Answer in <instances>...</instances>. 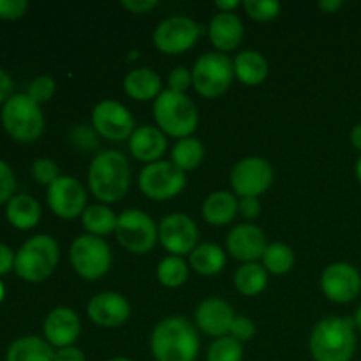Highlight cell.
I'll return each instance as SVG.
<instances>
[{
    "label": "cell",
    "instance_id": "obj_16",
    "mask_svg": "<svg viewBox=\"0 0 361 361\" xmlns=\"http://www.w3.org/2000/svg\"><path fill=\"white\" fill-rule=\"evenodd\" d=\"M321 289L324 296L335 303H349L361 293V275L351 263H334L321 275Z\"/></svg>",
    "mask_w": 361,
    "mask_h": 361
},
{
    "label": "cell",
    "instance_id": "obj_42",
    "mask_svg": "<svg viewBox=\"0 0 361 361\" xmlns=\"http://www.w3.org/2000/svg\"><path fill=\"white\" fill-rule=\"evenodd\" d=\"M71 136H73V143L76 147L83 148V150H90V148H95V145H97V141H95V130L88 129L87 126H78Z\"/></svg>",
    "mask_w": 361,
    "mask_h": 361
},
{
    "label": "cell",
    "instance_id": "obj_35",
    "mask_svg": "<svg viewBox=\"0 0 361 361\" xmlns=\"http://www.w3.org/2000/svg\"><path fill=\"white\" fill-rule=\"evenodd\" d=\"M243 9L257 21H271L281 14V4L277 0H245Z\"/></svg>",
    "mask_w": 361,
    "mask_h": 361
},
{
    "label": "cell",
    "instance_id": "obj_50",
    "mask_svg": "<svg viewBox=\"0 0 361 361\" xmlns=\"http://www.w3.org/2000/svg\"><path fill=\"white\" fill-rule=\"evenodd\" d=\"M351 143L356 150L361 152V123H356L351 130Z\"/></svg>",
    "mask_w": 361,
    "mask_h": 361
},
{
    "label": "cell",
    "instance_id": "obj_15",
    "mask_svg": "<svg viewBox=\"0 0 361 361\" xmlns=\"http://www.w3.org/2000/svg\"><path fill=\"white\" fill-rule=\"evenodd\" d=\"M48 207L56 217L76 219L87 210V190L74 176H59L46 192Z\"/></svg>",
    "mask_w": 361,
    "mask_h": 361
},
{
    "label": "cell",
    "instance_id": "obj_17",
    "mask_svg": "<svg viewBox=\"0 0 361 361\" xmlns=\"http://www.w3.org/2000/svg\"><path fill=\"white\" fill-rule=\"evenodd\" d=\"M87 314L94 324L101 328H118L129 319L130 303L116 291H102L92 296Z\"/></svg>",
    "mask_w": 361,
    "mask_h": 361
},
{
    "label": "cell",
    "instance_id": "obj_52",
    "mask_svg": "<svg viewBox=\"0 0 361 361\" xmlns=\"http://www.w3.org/2000/svg\"><path fill=\"white\" fill-rule=\"evenodd\" d=\"M356 178H358V182L361 183V155L358 161H356Z\"/></svg>",
    "mask_w": 361,
    "mask_h": 361
},
{
    "label": "cell",
    "instance_id": "obj_11",
    "mask_svg": "<svg viewBox=\"0 0 361 361\" xmlns=\"http://www.w3.org/2000/svg\"><path fill=\"white\" fill-rule=\"evenodd\" d=\"M231 187L233 192L240 197H257L270 189L274 183V168L263 157L240 159L231 169Z\"/></svg>",
    "mask_w": 361,
    "mask_h": 361
},
{
    "label": "cell",
    "instance_id": "obj_47",
    "mask_svg": "<svg viewBox=\"0 0 361 361\" xmlns=\"http://www.w3.org/2000/svg\"><path fill=\"white\" fill-rule=\"evenodd\" d=\"M13 95V80L9 74L0 67V102H6Z\"/></svg>",
    "mask_w": 361,
    "mask_h": 361
},
{
    "label": "cell",
    "instance_id": "obj_29",
    "mask_svg": "<svg viewBox=\"0 0 361 361\" xmlns=\"http://www.w3.org/2000/svg\"><path fill=\"white\" fill-rule=\"evenodd\" d=\"M116 221H118V215H115V212L108 204H92V207H87V210L81 215V222L88 235L99 236V238L115 233Z\"/></svg>",
    "mask_w": 361,
    "mask_h": 361
},
{
    "label": "cell",
    "instance_id": "obj_43",
    "mask_svg": "<svg viewBox=\"0 0 361 361\" xmlns=\"http://www.w3.org/2000/svg\"><path fill=\"white\" fill-rule=\"evenodd\" d=\"M238 212L245 219H256L261 212V203L257 197H240Z\"/></svg>",
    "mask_w": 361,
    "mask_h": 361
},
{
    "label": "cell",
    "instance_id": "obj_36",
    "mask_svg": "<svg viewBox=\"0 0 361 361\" xmlns=\"http://www.w3.org/2000/svg\"><path fill=\"white\" fill-rule=\"evenodd\" d=\"M55 90H56V83L51 76H39L28 85L27 95L32 99V101L41 104V102L49 101V99L53 97V94H55Z\"/></svg>",
    "mask_w": 361,
    "mask_h": 361
},
{
    "label": "cell",
    "instance_id": "obj_46",
    "mask_svg": "<svg viewBox=\"0 0 361 361\" xmlns=\"http://www.w3.org/2000/svg\"><path fill=\"white\" fill-rule=\"evenodd\" d=\"M14 261H16V252L0 243V275H6L11 270H14Z\"/></svg>",
    "mask_w": 361,
    "mask_h": 361
},
{
    "label": "cell",
    "instance_id": "obj_40",
    "mask_svg": "<svg viewBox=\"0 0 361 361\" xmlns=\"http://www.w3.org/2000/svg\"><path fill=\"white\" fill-rule=\"evenodd\" d=\"M192 85V71L187 69L185 66H178L169 73L168 76V87L169 90L183 92L185 94L187 88Z\"/></svg>",
    "mask_w": 361,
    "mask_h": 361
},
{
    "label": "cell",
    "instance_id": "obj_48",
    "mask_svg": "<svg viewBox=\"0 0 361 361\" xmlns=\"http://www.w3.org/2000/svg\"><path fill=\"white\" fill-rule=\"evenodd\" d=\"M342 6H344V2H342V0H321V2L317 4V7L328 14L335 13V11L341 9Z\"/></svg>",
    "mask_w": 361,
    "mask_h": 361
},
{
    "label": "cell",
    "instance_id": "obj_26",
    "mask_svg": "<svg viewBox=\"0 0 361 361\" xmlns=\"http://www.w3.org/2000/svg\"><path fill=\"white\" fill-rule=\"evenodd\" d=\"M6 217L11 226L27 231L35 228L41 221V204L28 194H16L7 203Z\"/></svg>",
    "mask_w": 361,
    "mask_h": 361
},
{
    "label": "cell",
    "instance_id": "obj_38",
    "mask_svg": "<svg viewBox=\"0 0 361 361\" xmlns=\"http://www.w3.org/2000/svg\"><path fill=\"white\" fill-rule=\"evenodd\" d=\"M16 190V176L6 161H0V204L9 203Z\"/></svg>",
    "mask_w": 361,
    "mask_h": 361
},
{
    "label": "cell",
    "instance_id": "obj_6",
    "mask_svg": "<svg viewBox=\"0 0 361 361\" xmlns=\"http://www.w3.org/2000/svg\"><path fill=\"white\" fill-rule=\"evenodd\" d=\"M2 126L13 140L30 143L44 130V115L41 106L27 94H14L4 102Z\"/></svg>",
    "mask_w": 361,
    "mask_h": 361
},
{
    "label": "cell",
    "instance_id": "obj_45",
    "mask_svg": "<svg viewBox=\"0 0 361 361\" xmlns=\"http://www.w3.org/2000/svg\"><path fill=\"white\" fill-rule=\"evenodd\" d=\"M55 361H87V356L76 345H69V348L56 349Z\"/></svg>",
    "mask_w": 361,
    "mask_h": 361
},
{
    "label": "cell",
    "instance_id": "obj_25",
    "mask_svg": "<svg viewBox=\"0 0 361 361\" xmlns=\"http://www.w3.org/2000/svg\"><path fill=\"white\" fill-rule=\"evenodd\" d=\"M233 67H235V76L249 87L263 83L270 71L267 56L256 49H242L233 60Z\"/></svg>",
    "mask_w": 361,
    "mask_h": 361
},
{
    "label": "cell",
    "instance_id": "obj_2",
    "mask_svg": "<svg viewBox=\"0 0 361 361\" xmlns=\"http://www.w3.org/2000/svg\"><path fill=\"white\" fill-rule=\"evenodd\" d=\"M130 185V166L118 150H102L92 159L88 168V187L102 204L116 203Z\"/></svg>",
    "mask_w": 361,
    "mask_h": 361
},
{
    "label": "cell",
    "instance_id": "obj_55",
    "mask_svg": "<svg viewBox=\"0 0 361 361\" xmlns=\"http://www.w3.org/2000/svg\"><path fill=\"white\" fill-rule=\"evenodd\" d=\"M136 55H137V51H133V53H130V60L136 59Z\"/></svg>",
    "mask_w": 361,
    "mask_h": 361
},
{
    "label": "cell",
    "instance_id": "obj_9",
    "mask_svg": "<svg viewBox=\"0 0 361 361\" xmlns=\"http://www.w3.org/2000/svg\"><path fill=\"white\" fill-rule=\"evenodd\" d=\"M115 235L120 245L133 254L150 252L159 242L157 224L140 208H129L118 215Z\"/></svg>",
    "mask_w": 361,
    "mask_h": 361
},
{
    "label": "cell",
    "instance_id": "obj_54",
    "mask_svg": "<svg viewBox=\"0 0 361 361\" xmlns=\"http://www.w3.org/2000/svg\"><path fill=\"white\" fill-rule=\"evenodd\" d=\"M109 361H133V360L126 358V356H115V358H111Z\"/></svg>",
    "mask_w": 361,
    "mask_h": 361
},
{
    "label": "cell",
    "instance_id": "obj_34",
    "mask_svg": "<svg viewBox=\"0 0 361 361\" xmlns=\"http://www.w3.org/2000/svg\"><path fill=\"white\" fill-rule=\"evenodd\" d=\"M243 344L231 335L215 338L207 353V361H242Z\"/></svg>",
    "mask_w": 361,
    "mask_h": 361
},
{
    "label": "cell",
    "instance_id": "obj_22",
    "mask_svg": "<svg viewBox=\"0 0 361 361\" xmlns=\"http://www.w3.org/2000/svg\"><path fill=\"white\" fill-rule=\"evenodd\" d=\"M166 148H168V140L159 127H137L133 136L129 137L130 155L137 161L147 162V164L161 161L162 155L166 154Z\"/></svg>",
    "mask_w": 361,
    "mask_h": 361
},
{
    "label": "cell",
    "instance_id": "obj_14",
    "mask_svg": "<svg viewBox=\"0 0 361 361\" xmlns=\"http://www.w3.org/2000/svg\"><path fill=\"white\" fill-rule=\"evenodd\" d=\"M159 242L169 256L190 254L197 247L200 229L196 222L185 214H169L157 224Z\"/></svg>",
    "mask_w": 361,
    "mask_h": 361
},
{
    "label": "cell",
    "instance_id": "obj_21",
    "mask_svg": "<svg viewBox=\"0 0 361 361\" xmlns=\"http://www.w3.org/2000/svg\"><path fill=\"white\" fill-rule=\"evenodd\" d=\"M243 21L238 14L235 13H221L219 11L214 18L210 20V27H208V35L215 48L221 53L233 51L240 46L243 41Z\"/></svg>",
    "mask_w": 361,
    "mask_h": 361
},
{
    "label": "cell",
    "instance_id": "obj_49",
    "mask_svg": "<svg viewBox=\"0 0 361 361\" xmlns=\"http://www.w3.org/2000/svg\"><path fill=\"white\" fill-rule=\"evenodd\" d=\"M215 6H217V9L221 13H233V9H236L240 6V2L238 0H217Z\"/></svg>",
    "mask_w": 361,
    "mask_h": 361
},
{
    "label": "cell",
    "instance_id": "obj_12",
    "mask_svg": "<svg viewBox=\"0 0 361 361\" xmlns=\"http://www.w3.org/2000/svg\"><path fill=\"white\" fill-rule=\"evenodd\" d=\"M201 34V28L192 18L176 16L164 18L154 30V44L159 51L168 53V55H178L187 51L197 42Z\"/></svg>",
    "mask_w": 361,
    "mask_h": 361
},
{
    "label": "cell",
    "instance_id": "obj_19",
    "mask_svg": "<svg viewBox=\"0 0 361 361\" xmlns=\"http://www.w3.org/2000/svg\"><path fill=\"white\" fill-rule=\"evenodd\" d=\"M267 245V235L263 229L249 222L235 226L226 238L228 252L242 263H256V259L263 257Z\"/></svg>",
    "mask_w": 361,
    "mask_h": 361
},
{
    "label": "cell",
    "instance_id": "obj_23",
    "mask_svg": "<svg viewBox=\"0 0 361 361\" xmlns=\"http://www.w3.org/2000/svg\"><path fill=\"white\" fill-rule=\"evenodd\" d=\"M161 76L150 67H136L123 78V90L134 101H152L161 95Z\"/></svg>",
    "mask_w": 361,
    "mask_h": 361
},
{
    "label": "cell",
    "instance_id": "obj_41",
    "mask_svg": "<svg viewBox=\"0 0 361 361\" xmlns=\"http://www.w3.org/2000/svg\"><path fill=\"white\" fill-rule=\"evenodd\" d=\"M28 9L27 0H0V18L2 20H18Z\"/></svg>",
    "mask_w": 361,
    "mask_h": 361
},
{
    "label": "cell",
    "instance_id": "obj_4",
    "mask_svg": "<svg viewBox=\"0 0 361 361\" xmlns=\"http://www.w3.org/2000/svg\"><path fill=\"white\" fill-rule=\"evenodd\" d=\"M154 118L157 127L168 136L182 140L196 130L200 122L197 106L183 92L162 90L154 101Z\"/></svg>",
    "mask_w": 361,
    "mask_h": 361
},
{
    "label": "cell",
    "instance_id": "obj_20",
    "mask_svg": "<svg viewBox=\"0 0 361 361\" xmlns=\"http://www.w3.org/2000/svg\"><path fill=\"white\" fill-rule=\"evenodd\" d=\"M236 314L233 307L228 302L221 298H207L196 307L194 312V319H196V326L201 331L212 337H226L229 335L231 324L235 321Z\"/></svg>",
    "mask_w": 361,
    "mask_h": 361
},
{
    "label": "cell",
    "instance_id": "obj_39",
    "mask_svg": "<svg viewBox=\"0 0 361 361\" xmlns=\"http://www.w3.org/2000/svg\"><path fill=\"white\" fill-rule=\"evenodd\" d=\"M229 335L233 338L240 342H247L256 335V324H254L252 319L245 316H236L235 321L231 324V330H229Z\"/></svg>",
    "mask_w": 361,
    "mask_h": 361
},
{
    "label": "cell",
    "instance_id": "obj_33",
    "mask_svg": "<svg viewBox=\"0 0 361 361\" xmlns=\"http://www.w3.org/2000/svg\"><path fill=\"white\" fill-rule=\"evenodd\" d=\"M157 279L166 288H180L189 279V264L180 256H166L157 264Z\"/></svg>",
    "mask_w": 361,
    "mask_h": 361
},
{
    "label": "cell",
    "instance_id": "obj_27",
    "mask_svg": "<svg viewBox=\"0 0 361 361\" xmlns=\"http://www.w3.org/2000/svg\"><path fill=\"white\" fill-rule=\"evenodd\" d=\"M6 361H55V351L44 338L25 335L9 345Z\"/></svg>",
    "mask_w": 361,
    "mask_h": 361
},
{
    "label": "cell",
    "instance_id": "obj_53",
    "mask_svg": "<svg viewBox=\"0 0 361 361\" xmlns=\"http://www.w3.org/2000/svg\"><path fill=\"white\" fill-rule=\"evenodd\" d=\"M4 296H6V288H4V284H2V281H0V303H2V300H4Z\"/></svg>",
    "mask_w": 361,
    "mask_h": 361
},
{
    "label": "cell",
    "instance_id": "obj_32",
    "mask_svg": "<svg viewBox=\"0 0 361 361\" xmlns=\"http://www.w3.org/2000/svg\"><path fill=\"white\" fill-rule=\"evenodd\" d=\"M261 259H263L264 270L274 275H284L295 264V252L286 243L274 242L268 243Z\"/></svg>",
    "mask_w": 361,
    "mask_h": 361
},
{
    "label": "cell",
    "instance_id": "obj_10",
    "mask_svg": "<svg viewBox=\"0 0 361 361\" xmlns=\"http://www.w3.org/2000/svg\"><path fill=\"white\" fill-rule=\"evenodd\" d=\"M141 192L154 201H166L178 196L185 189L187 176L185 171L176 168L171 161H157L152 164H145L141 169L140 178Z\"/></svg>",
    "mask_w": 361,
    "mask_h": 361
},
{
    "label": "cell",
    "instance_id": "obj_18",
    "mask_svg": "<svg viewBox=\"0 0 361 361\" xmlns=\"http://www.w3.org/2000/svg\"><path fill=\"white\" fill-rule=\"evenodd\" d=\"M42 334H44V341L51 348L62 349L74 345L81 334L80 316L71 307H55L46 316Z\"/></svg>",
    "mask_w": 361,
    "mask_h": 361
},
{
    "label": "cell",
    "instance_id": "obj_28",
    "mask_svg": "<svg viewBox=\"0 0 361 361\" xmlns=\"http://www.w3.org/2000/svg\"><path fill=\"white\" fill-rule=\"evenodd\" d=\"M189 263L200 275H217L226 267V254L217 243H197L189 254Z\"/></svg>",
    "mask_w": 361,
    "mask_h": 361
},
{
    "label": "cell",
    "instance_id": "obj_7",
    "mask_svg": "<svg viewBox=\"0 0 361 361\" xmlns=\"http://www.w3.org/2000/svg\"><path fill=\"white\" fill-rule=\"evenodd\" d=\"M235 78L233 60L226 53L208 51L192 66V87L207 99L221 97L231 87Z\"/></svg>",
    "mask_w": 361,
    "mask_h": 361
},
{
    "label": "cell",
    "instance_id": "obj_8",
    "mask_svg": "<svg viewBox=\"0 0 361 361\" xmlns=\"http://www.w3.org/2000/svg\"><path fill=\"white\" fill-rule=\"evenodd\" d=\"M69 261L74 271L85 281H97L109 271L113 256L106 240L87 233L71 243Z\"/></svg>",
    "mask_w": 361,
    "mask_h": 361
},
{
    "label": "cell",
    "instance_id": "obj_24",
    "mask_svg": "<svg viewBox=\"0 0 361 361\" xmlns=\"http://www.w3.org/2000/svg\"><path fill=\"white\" fill-rule=\"evenodd\" d=\"M203 217L212 226H226L233 222L238 214V200L235 192L229 190H215L203 201Z\"/></svg>",
    "mask_w": 361,
    "mask_h": 361
},
{
    "label": "cell",
    "instance_id": "obj_31",
    "mask_svg": "<svg viewBox=\"0 0 361 361\" xmlns=\"http://www.w3.org/2000/svg\"><path fill=\"white\" fill-rule=\"evenodd\" d=\"M204 147L197 137H182L176 141L171 148V159L169 161L180 168L182 171H192L203 162Z\"/></svg>",
    "mask_w": 361,
    "mask_h": 361
},
{
    "label": "cell",
    "instance_id": "obj_30",
    "mask_svg": "<svg viewBox=\"0 0 361 361\" xmlns=\"http://www.w3.org/2000/svg\"><path fill=\"white\" fill-rule=\"evenodd\" d=\"M235 288L243 296H256L267 289L268 271L259 263H243L235 271Z\"/></svg>",
    "mask_w": 361,
    "mask_h": 361
},
{
    "label": "cell",
    "instance_id": "obj_13",
    "mask_svg": "<svg viewBox=\"0 0 361 361\" xmlns=\"http://www.w3.org/2000/svg\"><path fill=\"white\" fill-rule=\"evenodd\" d=\"M92 129L111 141H123L133 136L134 116L118 101L102 99L92 109Z\"/></svg>",
    "mask_w": 361,
    "mask_h": 361
},
{
    "label": "cell",
    "instance_id": "obj_1",
    "mask_svg": "<svg viewBox=\"0 0 361 361\" xmlns=\"http://www.w3.org/2000/svg\"><path fill=\"white\" fill-rule=\"evenodd\" d=\"M200 345L196 326L180 316L159 321L150 335V351L157 361H196Z\"/></svg>",
    "mask_w": 361,
    "mask_h": 361
},
{
    "label": "cell",
    "instance_id": "obj_44",
    "mask_svg": "<svg viewBox=\"0 0 361 361\" xmlns=\"http://www.w3.org/2000/svg\"><path fill=\"white\" fill-rule=\"evenodd\" d=\"M157 6V0H122L123 9L134 14H145Z\"/></svg>",
    "mask_w": 361,
    "mask_h": 361
},
{
    "label": "cell",
    "instance_id": "obj_3",
    "mask_svg": "<svg viewBox=\"0 0 361 361\" xmlns=\"http://www.w3.org/2000/svg\"><path fill=\"white\" fill-rule=\"evenodd\" d=\"M309 348L314 361H351L356 351L355 323L348 317H324L312 328Z\"/></svg>",
    "mask_w": 361,
    "mask_h": 361
},
{
    "label": "cell",
    "instance_id": "obj_37",
    "mask_svg": "<svg viewBox=\"0 0 361 361\" xmlns=\"http://www.w3.org/2000/svg\"><path fill=\"white\" fill-rule=\"evenodd\" d=\"M32 176L41 185H51L56 178H59V164L51 159H37L32 164Z\"/></svg>",
    "mask_w": 361,
    "mask_h": 361
},
{
    "label": "cell",
    "instance_id": "obj_5",
    "mask_svg": "<svg viewBox=\"0 0 361 361\" xmlns=\"http://www.w3.org/2000/svg\"><path fill=\"white\" fill-rule=\"evenodd\" d=\"M60 259V247L49 235L28 238L16 252L14 271L27 282H42L55 271Z\"/></svg>",
    "mask_w": 361,
    "mask_h": 361
},
{
    "label": "cell",
    "instance_id": "obj_51",
    "mask_svg": "<svg viewBox=\"0 0 361 361\" xmlns=\"http://www.w3.org/2000/svg\"><path fill=\"white\" fill-rule=\"evenodd\" d=\"M353 323H355L356 328H360V330H361V305L358 307V309H356L355 319H353Z\"/></svg>",
    "mask_w": 361,
    "mask_h": 361
}]
</instances>
